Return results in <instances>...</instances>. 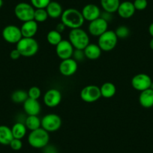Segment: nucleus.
Masks as SVG:
<instances>
[{
  "mask_svg": "<svg viewBox=\"0 0 153 153\" xmlns=\"http://www.w3.org/2000/svg\"><path fill=\"white\" fill-rule=\"evenodd\" d=\"M9 146L13 150H14V151H18V150L21 149L22 147H23V143H22L21 140L14 138L11 140V142L10 143Z\"/></svg>",
  "mask_w": 153,
  "mask_h": 153,
  "instance_id": "nucleus-35",
  "label": "nucleus"
},
{
  "mask_svg": "<svg viewBox=\"0 0 153 153\" xmlns=\"http://www.w3.org/2000/svg\"><path fill=\"white\" fill-rule=\"evenodd\" d=\"M2 38L6 42L9 44L17 45L23 38L20 28L15 25H8L3 29L2 32Z\"/></svg>",
  "mask_w": 153,
  "mask_h": 153,
  "instance_id": "nucleus-9",
  "label": "nucleus"
},
{
  "mask_svg": "<svg viewBox=\"0 0 153 153\" xmlns=\"http://www.w3.org/2000/svg\"><path fill=\"white\" fill-rule=\"evenodd\" d=\"M28 96L29 98L38 100L42 95V91L41 89L38 86H32L29 89L28 91Z\"/></svg>",
  "mask_w": 153,
  "mask_h": 153,
  "instance_id": "nucleus-31",
  "label": "nucleus"
},
{
  "mask_svg": "<svg viewBox=\"0 0 153 153\" xmlns=\"http://www.w3.org/2000/svg\"><path fill=\"white\" fill-rule=\"evenodd\" d=\"M72 58L74 60H76V62H81L83 61V60H84L85 59H86V56H85V53L83 50L74 49L73 56H72Z\"/></svg>",
  "mask_w": 153,
  "mask_h": 153,
  "instance_id": "nucleus-34",
  "label": "nucleus"
},
{
  "mask_svg": "<svg viewBox=\"0 0 153 153\" xmlns=\"http://www.w3.org/2000/svg\"><path fill=\"white\" fill-rule=\"evenodd\" d=\"M80 98L86 103H94L101 98L100 87L95 85H88L82 89L80 93Z\"/></svg>",
  "mask_w": 153,
  "mask_h": 153,
  "instance_id": "nucleus-8",
  "label": "nucleus"
},
{
  "mask_svg": "<svg viewBox=\"0 0 153 153\" xmlns=\"http://www.w3.org/2000/svg\"><path fill=\"white\" fill-rule=\"evenodd\" d=\"M152 83V80L149 75L144 73H140L134 75L131 81L132 87L135 90L139 91V92H143V91L150 89Z\"/></svg>",
  "mask_w": 153,
  "mask_h": 153,
  "instance_id": "nucleus-10",
  "label": "nucleus"
},
{
  "mask_svg": "<svg viewBox=\"0 0 153 153\" xmlns=\"http://www.w3.org/2000/svg\"><path fill=\"white\" fill-rule=\"evenodd\" d=\"M62 119L59 115L55 113H49L45 115L41 120V125L42 128L50 132L57 131L62 126Z\"/></svg>",
  "mask_w": 153,
  "mask_h": 153,
  "instance_id": "nucleus-7",
  "label": "nucleus"
},
{
  "mask_svg": "<svg viewBox=\"0 0 153 153\" xmlns=\"http://www.w3.org/2000/svg\"><path fill=\"white\" fill-rule=\"evenodd\" d=\"M28 98H29L28 92L25 90H22V89L15 90L11 95L12 101L16 104H23Z\"/></svg>",
  "mask_w": 153,
  "mask_h": 153,
  "instance_id": "nucleus-28",
  "label": "nucleus"
},
{
  "mask_svg": "<svg viewBox=\"0 0 153 153\" xmlns=\"http://www.w3.org/2000/svg\"><path fill=\"white\" fill-rule=\"evenodd\" d=\"M101 5L104 11L110 14L117 12L120 5V0H101Z\"/></svg>",
  "mask_w": 153,
  "mask_h": 153,
  "instance_id": "nucleus-23",
  "label": "nucleus"
},
{
  "mask_svg": "<svg viewBox=\"0 0 153 153\" xmlns=\"http://www.w3.org/2000/svg\"><path fill=\"white\" fill-rule=\"evenodd\" d=\"M133 4L136 11H143L148 6L147 0H134Z\"/></svg>",
  "mask_w": 153,
  "mask_h": 153,
  "instance_id": "nucleus-33",
  "label": "nucleus"
},
{
  "mask_svg": "<svg viewBox=\"0 0 153 153\" xmlns=\"http://www.w3.org/2000/svg\"><path fill=\"white\" fill-rule=\"evenodd\" d=\"M16 49L20 52L21 56L32 57L38 53L39 45L34 38H22L17 44Z\"/></svg>",
  "mask_w": 153,
  "mask_h": 153,
  "instance_id": "nucleus-4",
  "label": "nucleus"
},
{
  "mask_svg": "<svg viewBox=\"0 0 153 153\" xmlns=\"http://www.w3.org/2000/svg\"><path fill=\"white\" fill-rule=\"evenodd\" d=\"M139 103L143 108L149 109L153 107V89H148L140 92Z\"/></svg>",
  "mask_w": 153,
  "mask_h": 153,
  "instance_id": "nucleus-19",
  "label": "nucleus"
},
{
  "mask_svg": "<svg viewBox=\"0 0 153 153\" xmlns=\"http://www.w3.org/2000/svg\"><path fill=\"white\" fill-rule=\"evenodd\" d=\"M48 14L45 8H38L35 10L34 20L37 23H44L48 19Z\"/></svg>",
  "mask_w": 153,
  "mask_h": 153,
  "instance_id": "nucleus-29",
  "label": "nucleus"
},
{
  "mask_svg": "<svg viewBox=\"0 0 153 153\" xmlns=\"http://www.w3.org/2000/svg\"><path fill=\"white\" fill-rule=\"evenodd\" d=\"M136 9L134 6L133 2L130 1H125L120 3L117 13L119 16L123 19H129L134 14Z\"/></svg>",
  "mask_w": 153,
  "mask_h": 153,
  "instance_id": "nucleus-17",
  "label": "nucleus"
},
{
  "mask_svg": "<svg viewBox=\"0 0 153 153\" xmlns=\"http://www.w3.org/2000/svg\"><path fill=\"white\" fill-rule=\"evenodd\" d=\"M23 105L24 112L28 116H38L42 110V106L38 100L28 98Z\"/></svg>",
  "mask_w": 153,
  "mask_h": 153,
  "instance_id": "nucleus-16",
  "label": "nucleus"
},
{
  "mask_svg": "<svg viewBox=\"0 0 153 153\" xmlns=\"http://www.w3.org/2000/svg\"><path fill=\"white\" fill-rule=\"evenodd\" d=\"M108 30V22L101 17L89 22L88 31L91 35L94 37H99L103 33Z\"/></svg>",
  "mask_w": 153,
  "mask_h": 153,
  "instance_id": "nucleus-11",
  "label": "nucleus"
},
{
  "mask_svg": "<svg viewBox=\"0 0 153 153\" xmlns=\"http://www.w3.org/2000/svg\"><path fill=\"white\" fill-rule=\"evenodd\" d=\"M74 48L68 40H63L56 46V53L61 60L72 58Z\"/></svg>",
  "mask_w": 153,
  "mask_h": 153,
  "instance_id": "nucleus-13",
  "label": "nucleus"
},
{
  "mask_svg": "<svg viewBox=\"0 0 153 153\" xmlns=\"http://www.w3.org/2000/svg\"><path fill=\"white\" fill-rule=\"evenodd\" d=\"M101 97L104 98H113L117 92V88L113 83L106 82L104 83L100 87Z\"/></svg>",
  "mask_w": 153,
  "mask_h": 153,
  "instance_id": "nucleus-24",
  "label": "nucleus"
},
{
  "mask_svg": "<svg viewBox=\"0 0 153 153\" xmlns=\"http://www.w3.org/2000/svg\"><path fill=\"white\" fill-rule=\"evenodd\" d=\"M149 48L150 49L153 51V38H152V39L149 42Z\"/></svg>",
  "mask_w": 153,
  "mask_h": 153,
  "instance_id": "nucleus-39",
  "label": "nucleus"
},
{
  "mask_svg": "<svg viewBox=\"0 0 153 153\" xmlns=\"http://www.w3.org/2000/svg\"><path fill=\"white\" fill-rule=\"evenodd\" d=\"M65 28H66V26H65V25L61 22V23H58V24L56 25V30L58 31L59 32H60V33L62 34L65 31Z\"/></svg>",
  "mask_w": 153,
  "mask_h": 153,
  "instance_id": "nucleus-37",
  "label": "nucleus"
},
{
  "mask_svg": "<svg viewBox=\"0 0 153 153\" xmlns=\"http://www.w3.org/2000/svg\"><path fill=\"white\" fill-rule=\"evenodd\" d=\"M47 41L52 46H56L59 42L62 41V34L56 29L51 30L47 35Z\"/></svg>",
  "mask_w": 153,
  "mask_h": 153,
  "instance_id": "nucleus-27",
  "label": "nucleus"
},
{
  "mask_svg": "<svg viewBox=\"0 0 153 153\" xmlns=\"http://www.w3.org/2000/svg\"><path fill=\"white\" fill-rule=\"evenodd\" d=\"M51 0H30L31 5L35 8H46Z\"/></svg>",
  "mask_w": 153,
  "mask_h": 153,
  "instance_id": "nucleus-32",
  "label": "nucleus"
},
{
  "mask_svg": "<svg viewBox=\"0 0 153 153\" xmlns=\"http://www.w3.org/2000/svg\"><path fill=\"white\" fill-rule=\"evenodd\" d=\"M68 41L74 49L84 50L89 44V34L81 28L71 29L68 34Z\"/></svg>",
  "mask_w": 153,
  "mask_h": 153,
  "instance_id": "nucleus-2",
  "label": "nucleus"
},
{
  "mask_svg": "<svg viewBox=\"0 0 153 153\" xmlns=\"http://www.w3.org/2000/svg\"><path fill=\"white\" fill-rule=\"evenodd\" d=\"M117 38L120 39H124L130 35V29L126 26H120L114 31Z\"/></svg>",
  "mask_w": 153,
  "mask_h": 153,
  "instance_id": "nucleus-30",
  "label": "nucleus"
},
{
  "mask_svg": "<svg viewBox=\"0 0 153 153\" xmlns=\"http://www.w3.org/2000/svg\"><path fill=\"white\" fill-rule=\"evenodd\" d=\"M50 135L47 131L42 127L30 131L28 136V143L35 149H43L48 145Z\"/></svg>",
  "mask_w": 153,
  "mask_h": 153,
  "instance_id": "nucleus-3",
  "label": "nucleus"
},
{
  "mask_svg": "<svg viewBox=\"0 0 153 153\" xmlns=\"http://www.w3.org/2000/svg\"><path fill=\"white\" fill-rule=\"evenodd\" d=\"M38 29V24L34 20L24 22L20 27L23 38H34Z\"/></svg>",
  "mask_w": 153,
  "mask_h": 153,
  "instance_id": "nucleus-18",
  "label": "nucleus"
},
{
  "mask_svg": "<svg viewBox=\"0 0 153 153\" xmlns=\"http://www.w3.org/2000/svg\"><path fill=\"white\" fill-rule=\"evenodd\" d=\"M85 56L86 59L89 60H96L101 57L102 51L98 44H90L89 43L87 46L86 47L84 50Z\"/></svg>",
  "mask_w": 153,
  "mask_h": 153,
  "instance_id": "nucleus-20",
  "label": "nucleus"
},
{
  "mask_svg": "<svg viewBox=\"0 0 153 153\" xmlns=\"http://www.w3.org/2000/svg\"><path fill=\"white\" fill-rule=\"evenodd\" d=\"M45 9L48 12V17L52 19L59 18L63 13L62 5L56 1H51Z\"/></svg>",
  "mask_w": 153,
  "mask_h": 153,
  "instance_id": "nucleus-21",
  "label": "nucleus"
},
{
  "mask_svg": "<svg viewBox=\"0 0 153 153\" xmlns=\"http://www.w3.org/2000/svg\"><path fill=\"white\" fill-rule=\"evenodd\" d=\"M35 8L27 2H20L14 8V12L16 17L23 23L34 20Z\"/></svg>",
  "mask_w": 153,
  "mask_h": 153,
  "instance_id": "nucleus-6",
  "label": "nucleus"
},
{
  "mask_svg": "<svg viewBox=\"0 0 153 153\" xmlns=\"http://www.w3.org/2000/svg\"><path fill=\"white\" fill-rule=\"evenodd\" d=\"M10 57H11V59L17 60L20 59V57H21V55H20V52L15 48V49L12 50L11 51V53H10Z\"/></svg>",
  "mask_w": 153,
  "mask_h": 153,
  "instance_id": "nucleus-36",
  "label": "nucleus"
},
{
  "mask_svg": "<svg viewBox=\"0 0 153 153\" xmlns=\"http://www.w3.org/2000/svg\"><path fill=\"white\" fill-rule=\"evenodd\" d=\"M25 126L30 131L42 127L41 119L38 116H28L25 120Z\"/></svg>",
  "mask_w": 153,
  "mask_h": 153,
  "instance_id": "nucleus-26",
  "label": "nucleus"
},
{
  "mask_svg": "<svg viewBox=\"0 0 153 153\" xmlns=\"http://www.w3.org/2000/svg\"><path fill=\"white\" fill-rule=\"evenodd\" d=\"M61 22L71 29L81 28L84 23L85 20L81 11L76 8H70L63 11L61 16Z\"/></svg>",
  "mask_w": 153,
  "mask_h": 153,
  "instance_id": "nucleus-1",
  "label": "nucleus"
},
{
  "mask_svg": "<svg viewBox=\"0 0 153 153\" xmlns=\"http://www.w3.org/2000/svg\"><path fill=\"white\" fill-rule=\"evenodd\" d=\"M78 68L77 62L73 58L62 60L59 65V71L64 76H71L74 74Z\"/></svg>",
  "mask_w": 153,
  "mask_h": 153,
  "instance_id": "nucleus-14",
  "label": "nucleus"
},
{
  "mask_svg": "<svg viewBox=\"0 0 153 153\" xmlns=\"http://www.w3.org/2000/svg\"><path fill=\"white\" fill-rule=\"evenodd\" d=\"M148 31H149V35H151L152 38H153V22L149 25V26Z\"/></svg>",
  "mask_w": 153,
  "mask_h": 153,
  "instance_id": "nucleus-38",
  "label": "nucleus"
},
{
  "mask_svg": "<svg viewBox=\"0 0 153 153\" xmlns=\"http://www.w3.org/2000/svg\"><path fill=\"white\" fill-rule=\"evenodd\" d=\"M62 93L59 89L53 88L47 91L43 96V101L47 107L53 108L59 105L62 101Z\"/></svg>",
  "mask_w": 153,
  "mask_h": 153,
  "instance_id": "nucleus-12",
  "label": "nucleus"
},
{
  "mask_svg": "<svg viewBox=\"0 0 153 153\" xmlns=\"http://www.w3.org/2000/svg\"><path fill=\"white\" fill-rule=\"evenodd\" d=\"M3 5V0H0V8H2Z\"/></svg>",
  "mask_w": 153,
  "mask_h": 153,
  "instance_id": "nucleus-40",
  "label": "nucleus"
},
{
  "mask_svg": "<svg viewBox=\"0 0 153 153\" xmlns=\"http://www.w3.org/2000/svg\"><path fill=\"white\" fill-rule=\"evenodd\" d=\"M11 131L14 138L22 140L26 136L27 128L23 123H16L11 128Z\"/></svg>",
  "mask_w": 153,
  "mask_h": 153,
  "instance_id": "nucleus-25",
  "label": "nucleus"
},
{
  "mask_svg": "<svg viewBox=\"0 0 153 153\" xmlns=\"http://www.w3.org/2000/svg\"><path fill=\"white\" fill-rule=\"evenodd\" d=\"M119 38L113 30H107L98 37V45L102 51L109 52L117 47Z\"/></svg>",
  "mask_w": 153,
  "mask_h": 153,
  "instance_id": "nucleus-5",
  "label": "nucleus"
},
{
  "mask_svg": "<svg viewBox=\"0 0 153 153\" xmlns=\"http://www.w3.org/2000/svg\"><path fill=\"white\" fill-rule=\"evenodd\" d=\"M14 139L11 128L7 126H0V144L2 145H9L11 140Z\"/></svg>",
  "mask_w": 153,
  "mask_h": 153,
  "instance_id": "nucleus-22",
  "label": "nucleus"
},
{
  "mask_svg": "<svg viewBox=\"0 0 153 153\" xmlns=\"http://www.w3.org/2000/svg\"><path fill=\"white\" fill-rule=\"evenodd\" d=\"M85 20L91 22L101 17V11L99 7L95 4H87L83 8L81 11Z\"/></svg>",
  "mask_w": 153,
  "mask_h": 153,
  "instance_id": "nucleus-15",
  "label": "nucleus"
}]
</instances>
